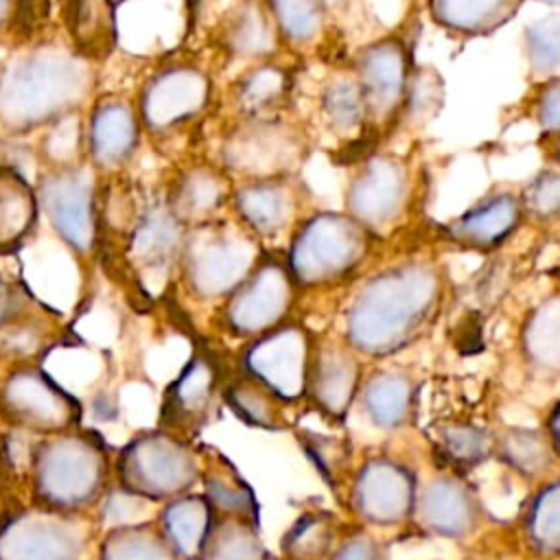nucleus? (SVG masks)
I'll return each instance as SVG.
<instances>
[{
	"mask_svg": "<svg viewBox=\"0 0 560 560\" xmlns=\"http://www.w3.org/2000/svg\"><path fill=\"white\" fill-rule=\"evenodd\" d=\"M90 88V61L74 48L52 42L33 46L0 72V127L26 133L50 125L77 112Z\"/></svg>",
	"mask_w": 560,
	"mask_h": 560,
	"instance_id": "1",
	"label": "nucleus"
},
{
	"mask_svg": "<svg viewBox=\"0 0 560 560\" xmlns=\"http://www.w3.org/2000/svg\"><path fill=\"white\" fill-rule=\"evenodd\" d=\"M438 276L424 262H407L372 278L348 315V335L372 354L396 350L424 322L438 300Z\"/></svg>",
	"mask_w": 560,
	"mask_h": 560,
	"instance_id": "2",
	"label": "nucleus"
},
{
	"mask_svg": "<svg viewBox=\"0 0 560 560\" xmlns=\"http://www.w3.org/2000/svg\"><path fill=\"white\" fill-rule=\"evenodd\" d=\"M258 247L249 230L225 221L197 223L182 245V276L197 298L230 295L256 267Z\"/></svg>",
	"mask_w": 560,
	"mask_h": 560,
	"instance_id": "3",
	"label": "nucleus"
},
{
	"mask_svg": "<svg viewBox=\"0 0 560 560\" xmlns=\"http://www.w3.org/2000/svg\"><path fill=\"white\" fill-rule=\"evenodd\" d=\"M368 249V228L326 212L308 219L289 252V273L302 284H322L350 273Z\"/></svg>",
	"mask_w": 560,
	"mask_h": 560,
	"instance_id": "4",
	"label": "nucleus"
},
{
	"mask_svg": "<svg viewBox=\"0 0 560 560\" xmlns=\"http://www.w3.org/2000/svg\"><path fill=\"white\" fill-rule=\"evenodd\" d=\"M39 210L57 236L77 254H90L98 236L92 177L81 166L50 168L35 188Z\"/></svg>",
	"mask_w": 560,
	"mask_h": 560,
	"instance_id": "5",
	"label": "nucleus"
},
{
	"mask_svg": "<svg viewBox=\"0 0 560 560\" xmlns=\"http://www.w3.org/2000/svg\"><path fill=\"white\" fill-rule=\"evenodd\" d=\"M208 101V74L192 63H171L140 90L138 118L147 131L166 133L201 114Z\"/></svg>",
	"mask_w": 560,
	"mask_h": 560,
	"instance_id": "6",
	"label": "nucleus"
},
{
	"mask_svg": "<svg viewBox=\"0 0 560 560\" xmlns=\"http://www.w3.org/2000/svg\"><path fill=\"white\" fill-rule=\"evenodd\" d=\"M291 273L276 260H265L230 293L228 324L238 335L273 328L291 304Z\"/></svg>",
	"mask_w": 560,
	"mask_h": 560,
	"instance_id": "7",
	"label": "nucleus"
},
{
	"mask_svg": "<svg viewBox=\"0 0 560 560\" xmlns=\"http://www.w3.org/2000/svg\"><path fill=\"white\" fill-rule=\"evenodd\" d=\"M300 155V144L287 127L269 120H252L236 127L223 142V162L228 168L258 177L273 179L289 171Z\"/></svg>",
	"mask_w": 560,
	"mask_h": 560,
	"instance_id": "8",
	"label": "nucleus"
},
{
	"mask_svg": "<svg viewBox=\"0 0 560 560\" xmlns=\"http://www.w3.org/2000/svg\"><path fill=\"white\" fill-rule=\"evenodd\" d=\"M357 83L365 103V118L387 120L405 101L409 85L407 55L400 42L381 39L357 57Z\"/></svg>",
	"mask_w": 560,
	"mask_h": 560,
	"instance_id": "9",
	"label": "nucleus"
},
{
	"mask_svg": "<svg viewBox=\"0 0 560 560\" xmlns=\"http://www.w3.org/2000/svg\"><path fill=\"white\" fill-rule=\"evenodd\" d=\"M407 197V171L389 158L376 155L363 164L348 190L350 217L363 228H383L392 223Z\"/></svg>",
	"mask_w": 560,
	"mask_h": 560,
	"instance_id": "10",
	"label": "nucleus"
},
{
	"mask_svg": "<svg viewBox=\"0 0 560 560\" xmlns=\"http://www.w3.org/2000/svg\"><path fill=\"white\" fill-rule=\"evenodd\" d=\"M138 109L125 98H101L88 118L85 151L98 171H116L125 166L140 142Z\"/></svg>",
	"mask_w": 560,
	"mask_h": 560,
	"instance_id": "11",
	"label": "nucleus"
},
{
	"mask_svg": "<svg viewBox=\"0 0 560 560\" xmlns=\"http://www.w3.org/2000/svg\"><path fill=\"white\" fill-rule=\"evenodd\" d=\"M247 365L265 387L298 396L308 383V343L300 328L287 326L258 339L247 352Z\"/></svg>",
	"mask_w": 560,
	"mask_h": 560,
	"instance_id": "12",
	"label": "nucleus"
},
{
	"mask_svg": "<svg viewBox=\"0 0 560 560\" xmlns=\"http://www.w3.org/2000/svg\"><path fill=\"white\" fill-rule=\"evenodd\" d=\"M523 217V203L508 195H494L446 225L451 241L466 249L483 252L501 245L516 228Z\"/></svg>",
	"mask_w": 560,
	"mask_h": 560,
	"instance_id": "13",
	"label": "nucleus"
},
{
	"mask_svg": "<svg viewBox=\"0 0 560 560\" xmlns=\"http://www.w3.org/2000/svg\"><path fill=\"white\" fill-rule=\"evenodd\" d=\"M184 223L166 203L153 206L136 219L129 234V252L138 269L162 271L179 254L184 245Z\"/></svg>",
	"mask_w": 560,
	"mask_h": 560,
	"instance_id": "14",
	"label": "nucleus"
},
{
	"mask_svg": "<svg viewBox=\"0 0 560 560\" xmlns=\"http://www.w3.org/2000/svg\"><path fill=\"white\" fill-rule=\"evenodd\" d=\"M39 201L28 179L9 164H0V256L15 252L37 223Z\"/></svg>",
	"mask_w": 560,
	"mask_h": 560,
	"instance_id": "15",
	"label": "nucleus"
},
{
	"mask_svg": "<svg viewBox=\"0 0 560 560\" xmlns=\"http://www.w3.org/2000/svg\"><path fill=\"white\" fill-rule=\"evenodd\" d=\"M234 208L252 234L271 236L280 232L293 214V195L278 179H258L234 192Z\"/></svg>",
	"mask_w": 560,
	"mask_h": 560,
	"instance_id": "16",
	"label": "nucleus"
},
{
	"mask_svg": "<svg viewBox=\"0 0 560 560\" xmlns=\"http://www.w3.org/2000/svg\"><path fill=\"white\" fill-rule=\"evenodd\" d=\"M228 182L217 168L190 166L184 171L168 195L166 206L182 223H203L223 206Z\"/></svg>",
	"mask_w": 560,
	"mask_h": 560,
	"instance_id": "17",
	"label": "nucleus"
},
{
	"mask_svg": "<svg viewBox=\"0 0 560 560\" xmlns=\"http://www.w3.org/2000/svg\"><path fill=\"white\" fill-rule=\"evenodd\" d=\"M72 48L85 57L103 59L116 46V13L112 0H68L66 11Z\"/></svg>",
	"mask_w": 560,
	"mask_h": 560,
	"instance_id": "18",
	"label": "nucleus"
},
{
	"mask_svg": "<svg viewBox=\"0 0 560 560\" xmlns=\"http://www.w3.org/2000/svg\"><path fill=\"white\" fill-rule=\"evenodd\" d=\"M523 0H429L433 20L459 35H488L518 11Z\"/></svg>",
	"mask_w": 560,
	"mask_h": 560,
	"instance_id": "19",
	"label": "nucleus"
},
{
	"mask_svg": "<svg viewBox=\"0 0 560 560\" xmlns=\"http://www.w3.org/2000/svg\"><path fill=\"white\" fill-rule=\"evenodd\" d=\"M357 497L361 499V510L372 521H394L407 512L409 479L396 466L378 462L363 470Z\"/></svg>",
	"mask_w": 560,
	"mask_h": 560,
	"instance_id": "20",
	"label": "nucleus"
},
{
	"mask_svg": "<svg viewBox=\"0 0 560 560\" xmlns=\"http://www.w3.org/2000/svg\"><path fill=\"white\" fill-rule=\"evenodd\" d=\"M313 389L330 411H343L357 383V363L341 348H326L313 370Z\"/></svg>",
	"mask_w": 560,
	"mask_h": 560,
	"instance_id": "21",
	"label": "nucleus"
},
{
	"mask_svg": "<svg viewBox=\"0 0 560 560\" xmlns=\"http://www.w3.org/2000/svg\"><path fill=\"white\" fill-rule=\"evenodd\" d=\"M271 20L256 4H241L234 9L223 26V46L236 57H258L271 50L273 28Z\"/></svg>",
	"mask_w": 560,
	"mask_h": 560,
	"instance_id": "22",
	"label": "nucleus"
},
{
	"mask_svg": "<svg viewBox=\"0 0 560 560\" xmlns=\"http://www.w3.org/2000/svg\"><path fill=\"white\" fill-rule=\"evenodd\" d=\"M525 352L538 368L560 370V295L542 302L527 319Z\"/></svg>",
	"mask_w": 560,
	"mask_h": 560,
	"instance_id": "23",
	"label": "nucleus"
},
{
	"mask_svg": "<svg viewBox=\"0 0 560 560\" xmlns=\"http://www.w3.org/2000/svg\"><path fill=\"white\" fill-rule=\"evenodd\" d=\"M422 508L424 518L431 523L433 529L442 534H457L470 527L472 508L462 488H457L455 483L438 481L431 486V490L427 488Z\"/></svg>",
	"mask_w": 560,
	"mask_h": 560,
	"instance_id": "24",
	"label": "nucleus"
},
{
	"mask_svg": "<svg viewBox=\"0 0 560 560\" xmlns=\"http://www.w3.org/2000/svg\"><path fill=\"white\" fill-rule=\"evenodd\" d=\"M273 26L295 44L313 39L324 24V0H269Z\"/></svg>",
	"mask_w": 560,
	"mask_h": 560,
	"instance_id": "25",
	"label": "nucleus"
},
{
	"mask_svg": "<svg viewBox=\"0 0 560 560\" xmlns=\"http://www.w3.org/2000/svg\"><path fill=\"white\" fill-rule=\"evenodd\" d=\"M322 109L326 120L339 131L361 125L365 118V103L357 79L343 77L330 81L322 94Z\"/></svg>",
	"mask_w": 560,
	"mask_h": 560,
	"instance_id": "26",
	"label": "nucleus"
},
{
	"mask_svg": "<svg viewBox=\"0 0 560 560\" xmlns=\"http://www.w3.org/2000/svg\"><path fill=\"white\" fill-rule=\"evenodd\" d=\"M525 50L536 74L560 70V11L549 13L525 28Z\"/></svg>",
	"mask_w": 560,
	"mask_h": 560,
	"instance_id": "27",
	"label": "nucleus"
},
{
	"mask_svg": "<svg viewBox=\"0 0 560 560\" xmlns=\"http://www.w3.org/2000/svg\"><path fill=\"white\" fill-rule=\"evenodd\" d=\"M409 383L398 374H378L365 389V407L378 424H398L407 411Z\"/></svg>",
	"mask_w": 560,
	"mask_h": 560,
	"instance_id": "28",
	"label": "nucleus"
},
{
	"mask_svg": "<svg viewBox=\"0 0 560 560\" xmlns=\"http://www.w3.org/2000/svg\"><path fill=\"white\" fill-rule=\"evenodd\" d=\"M85 147V133L81 129V120L77 112L50 122V129L42 138V153L50 168L77 166V155Z\"/></svg>",
	"mask_w": 560,
	"mask_h": 560,
	"instance_id": "29",
	"label": "nucleus"
},
{
	"mask_svg": "<svg viewBox=\"0 0 560 560\" xmlns=\"http://www.w3.org/2000/svg\"><path fill=\"white\" fill-rule=\"evenodd\" d=\"M284 92V74L276 66H258L249 70L236 85V101L247 114L271 107Z\"/></svg>",
	"mask_w": 560,
	"mask_h": 560,
	"instance_id": "30",
	"label": "nucleus"
},
{
	"mask_svg": "<svg viewBox=\"0 0 560 560\" xmlns=\"http://www.w3.org/2000/svg\"><path fill=\"white\" fill-rule=\"evenodd\" d=\"M521 203L536 219H560V173H540L525 188V201Z\"/></svg>",
	"mask_w": 560,
	"mask_h": 560,
	"instance_id": "31",
	"label": "nucleus"
},
{
	"mask_svg": "<svg viewBox=\"0 0 560 560\" xmlns=\"http://www.w3.org/2000/svg\"><path fill=\"white\" fill-rule=\"evenodd\" d=\"M532 529L540 545L551 549L560 547V486L549 488V492L540 499L536 508V521H532Z\"/></svg>",
	"mask_w": 560,
	"mask_h": 560,
	"instance_id": "32",
	"label": "nucleus"
},
{
	"mask_svg": "<svg viewBox=\"0 0 560 560\" xmlns=\"http://www.w3.org/2000/svg\"><path fill=\"white\" fill-rule=\"evenodd\" d=\"M508 455L512 457L514 466L525 468L529 472H540L547 464L549 451H547V446L542 444V440L538 435L516 433L514 438H510Z\"/></svg>",
	"mask_w": 560,
	"mask_h": 560,
	"instance_id": "33",
	"label": "nucleus"
},
{
	"mask_svg": "<svg viewBox=\"0 0 560 560\" xmlns=\"http://www.w3.org/2000/svg\"><path fill=\"white\" fill-rule=\"evenodd\" d=\"M330 540V529L326 523L322 521H313V518H306L304 525H298L293 529V536H291V549L300 556V558H306V560H313L315 556H319L326 545Z\"/></svg>",
	"mask_w": 560,
	"mask_h": 560,
	"instance_id": "34",
	"label": "nucleus"
},
{
	"mask_svg": "<svg viewBox=\"0 0 560 560\" xmlns=\"http://www.w3.org/2000/svg\"><path fill=\"white\" fill-rule=\"evenodd\" d=\"M534 114L547 133H560V77L542 85L534 103Z\"/></svg>",
	"mask_w": 560,
	"mask_h": 560,
	"instance_id": "35",
	"label": "nucleus"
},
{
	"mask_svg": "<svg viewBox=\"0 0 560 560\" xmlns=\"http://www.w3.org/2000/svg\"><path fill=\"white\" fill-rule=\"evenodd\" d=\"M486 446H488V440L479 431H470V429H459L448 438V448L453 457L464 462L479 459V455L486 453Z\"/></svg>",
	"mask_w": 560,
	"mask_h": 560,
	"instance_id": "36",
	"label": "nucleus"
},
{
	"mask_svg": "<svg viewBox=\"0 0 560 560\" xmlns=\"http://www.w3.org/2000/svg\"><path fill=\"white\" fill-rule=\"evenodd\" d=\"M20 306H22L20 291L15 287H11V284L0 280V324L11 319L13 315H18Z\"/></svg>",
	"mask_w": 560,
	"mask_h": 560,
	"instance_id": "37",
	"label": "nucleus"
},
{
	"mask_svg": "<svg viewBox=\"0 0 560 560\" xmlns=\"http://www.w3.org/2000/svg\"><path fill=\"white\" fill-rule=\"evenodd\" d=\"M374 547L370 545V540H350V545H346L343 549H339L337 560H374Z\"/></svg>",
	"mask_w": 560,
	"mask_h": 560,
	"instance_id": "38",
	"label": "nucleus"
},
{
	"mask_svg": "<svg viewBox=\"0 0 560 560\" xmlns=\"http://www.w3.org/2000/svg\"><path fill=\"white\" fill-rule=\"evenodd\" d=\"M13 15V0H0V31L9 24Z\"/></svg>",
	"mask_w": 560,
	"mask_h": 560,
	"instance_id": "39",
	"label": "nucleus"
},
{
	"mask_svg": "<svg viewBox=\"0 0 560 560\" xmlns=\"http://www.w3.org/2000/svg\"><path fill=\"white\" fill-rule=\"evenodd\" d=\"M538 2H545V4H551V7H560V0H538Z\"/></svg>",
	"mask_w": 560,
	"mask_h": 560,
	"instance_id": "40",
	"label": "nucleus"
},
{
	"mask_svg": "<svg viewBox=\"0 0 560 560\" xmlns=\"http://www.w3.org/2000/svg\"><path fill=\"white\" fill-rule=\"evenodd\" d=\"M556 433H558V442H560V413L556 418Z\"/></svg>",
	"mask_w": 560,
	"mask_h": 560,
	"instance_id": "41",
	"label": "nucleus"
},
{
	"mask_svg": "<svg viewBox=\"0 0 560 560\" xmlns=\"http://www.w3.org/2000/svg\"><path fill=\"white\" fill-rule=\"evenodd\" d=\"M556 160H558V162H560V142H558V144H556Z\"/></svg>",
	"mask_w": 560,
	"mask_h": 560,
	"instance_id": "42",
	"label": "nucleus"
}]
</instances>
